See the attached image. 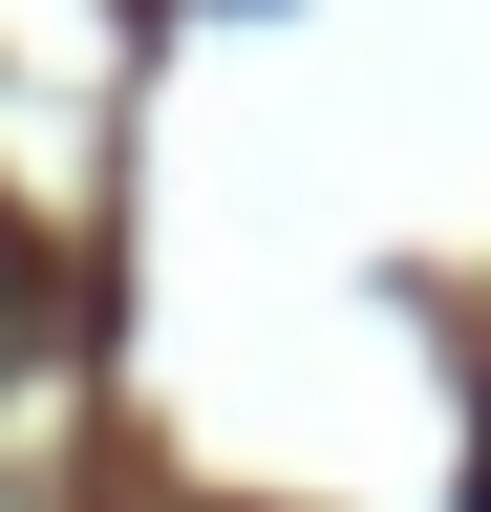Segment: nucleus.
I'll return each instance as SVG.
<instances>
[{"label":"nucleus","instance_id":"f257e3e1","mask_svg":"<svg viewBox=\"0 0 491 512\" xmlns=\"http://www.w3.org/2000/svg\"><path fill=\"white\" fill-rule=\"evenodd\" d=\"M43 320H65V256H43L22 214H0V384H22V363H43Z\"/></svg>","mask_w":491,"mask_h":512},{"label":"nucleus","instance_id":"f03ea898","mask_svg":"<svg viewBox=\"0 0 491 512\" xmlns=\"http://www.w3.org/2000/svg\"><path fill=\"white\" fill-rule=\"evenodd\" d=\"M470 512H491V427H470Z\"/></svg>","mask_w":491,"mask_h":512}]
</instances>
